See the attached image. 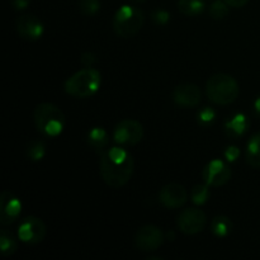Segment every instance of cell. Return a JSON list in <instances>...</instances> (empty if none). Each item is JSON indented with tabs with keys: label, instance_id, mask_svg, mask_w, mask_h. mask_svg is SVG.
Listing matches in <instances>:
<instances>
[{
	"label": "cell",
	"instance_id": "6da1fadb",
	"mask_svg": "<svg viewBox=\"0 0 260 260\" xmlns=\"http://www.w3.org/2000/svg\"><path fill=\"white\" fill-rule=\"evenodd\" d=\"M134 157L119 146L106 150L102 154L99 169L103 182L108 187L118 189L124 187L134 174Z\"/></svg>",
	"mask_w": 260,
	"mask_h": 260
},
{
	"label": "cell",
	"instance_id": "7a4b0ae2",
	"mask_svg": "<svg viewBox=\"0 0 260 260\" xmlns=\"http://www.w3.org/2000/svg\"><path fill=\"white\" fill-rule=\"evenodd\" d=\"M33 121L38 132L47 137H56L63 131L65 114L52 103H41L33 111Z\"/></svg>",
	"mask_w": 260,
	"mask_h": 260
},
{
	"label": "cell",
	"instance_id": "3957f363",
	"mask_svg": "<svg viewBox=\"0 0 260 260\" xmlns=\"http://www.w3.org/2000/svg\"><path fill=\"white\" fill-rule=\"evenodd\" d=\"M240 88L235 79L228 74H215L206 84V95L218 106H229L238 99Z\"/></svg>",
	"mask_w": 260,
	"mask_h": 260
},
{
	"label": "cell",
	"instance_id": "277c9868",
	"mask_svg": "<svg viewBox=\"0 0 260 260\" xmlns=\"http://www.w3.org/2000/svg\"><path fill=\"white\" fill-rule=\"evenodd\" d=\"M101 83V73L94 68H85L71 75L66 80L63 89L70 96L83 99L94 95L98 91Z\"/></svg>",
	"mask_w": 260,
	"mask_h": 260
},
{
	"label": "cell",
	"instance_id": "5b68a950",
	"mask_svg": "<svg viewBox=\"0 0 260 260\" xmlns=\"http://www.w3.org/2000/svg\"><path fill=\"white\" fill-rule=\"evenodd\" d=\"M144 13L132 5H122L113 18V29L122 38L134 37L144 25Z\"/></svg>",
	"mask_w": 260,
	"mask_h": 260
},
{
	"label": "cell",
	"instance_id": "8992f818",
	"mask_svg": "<svg viewBox=\"0 0 260 260\" xmlns=\"http://www.w3.org/2000/svg\"><path fill=\"white\" fill-rule=\"evenodd\" d=\"M144 137V127L135 119H123L113 131V140L121 146H134Z\"/></svg>",
	"mask_w": 260,
	"mask_h": 260
},
{
	"label": "cell",
	"instance_id": "52a82bcc",
	"mask_svg": "<svg viewBox=\"0 0 260 260\" xmlns=\"http://www.w3.org/2000/svg\"><path fill=\"white\" fill-rule=\"evenodd\" d=\"M164 243V234L156 226H144L135 236V245L144 253H154Z\"/></svg>",
	"mask_w": 260,
	"mask_h": 260
},
{
	"label": "cell",
	"instance_id": "ba28073f",
	"mask_svg": "<svg viewBox=\"0 0 260 260\" xmlns=\"http://www.w3.org/2000/svg\"><path fill=\"white\" fill-rule=\"evenodd\" d=\"M207 217L203 211L197 208H187L177 218V225L182 233L187 235H194L205 229Z\"/></svg>",
	"mask_w": 260,
	"mask_h": 260
},
{
	"label": "cell",
	"instance_id": "9c48e42d",
	"mask_svg": "<svg viewBox=\"0 0 260 260\" xmlns=\"http://www.w3.org/2000/svg\"><path fill=\"white\" fill-rule=\"evenodd\" d=\"M231 172L230 167L222 160H212L205 167L202 173V177L205 183L208 187L218 188L225 185L230 180Z\"/></svg>",
	"mask_w": 260,
	"mask_h": 260
},
{
	"label": "cell",
	"instance_id": "30bf717a",
	"mask_svg": "<svg viewBox=\"0 0 260 260\" xmlns=\"http://www.w3.org/2000/svg\"><path fill=\"white\" fill-rule=\"evenodd\" d=\"M18 236L23 243L36 245L45 239L46 225L42 220L30 216L20 222L19 228H18Z\"/></svg>",
	"mask_w": 260,
	"mask_h": 260
},
{
	"label": "cell",
	"instance_id": "8fae6325",
	"mask_svg": "<svg viewBox=\"0 0 260 260\" xmlns=\"http://www.w3.org/2000/svg\"><path fill=\"white\" fill-rule=\"evenodd\" d=\"M22 211V203L19 198L13 193L5 192L0 196V223L3 226H9L18 220Z\"/></svg>",
	"mask_w": 260,
	"mask_h": 260
},
{
	"label": "cell",
	"instance_id": "7c38bea8",
	"mask_svg": "<svg viewBox=\"0 0 260 260\" xmlns=\"http://www.w3.org/2000/svg\"><path fill=\"white\" fill-rule=\"evenodd\" d=\"M159 200L167 208L177 210V208H182L187 203L188 193L183 185L170 183L162 188L159 194Z\"/></svg>",
	"mask_w": 260,
	"mask_h": 260
},
{
	"label": "cell",
	"instance_id": "4fadbf2b",
	"mask_svg": "<svg viewBox=\"0 0 260 260\" xmlns=\"http://www.w3.org/2000/svg\"><path fill=\"white\" fill-rule=\"evenodd\" d=\"M15 28L18 35L27 41H37L43 35L42 22L32 14L20 15L15 22Z\"/></svg>",
	"mask_w": 260,
	"mask_h": 260
},
{
	"label": "cell",
	"instance_id": "5bb4252c",
	"mask_svg": "<svg viewBox=\"0 0 260 260\" xmlns=\"http://www.w3.org/2000/svg\"><path fill=\"white\" fill-rule=\"evenodd\" d=\"M172 96L177 106L183 108H193L200 104L202 91L194 84H182L174 89Z\"/></svg>",
	"mask_w": 260,
	"mask_h": 260
},
{
	"label": "cell",
	"instance_id": "9a60e30c",
	"mask_svg": "<svg viewBox=\"0 0 260 260\" xmlns=\"http://www.w3.org/2000/svg\"><path fill=\"white\" fill-rule=\"evenodd\" d=\"M249 124L250 123H249V119L245 114H235L230 121L226 122L225 132L231 139H239L248 131Z\"/></svg>",
	"mask_w": 260,
	"mask_h": 260
},
{
	"label": "cell",
	"instance_id": "2e32d148",
	"mask_svg": "<svg viewBox=\"0 0 260 260\" xmlns=\"http://www.w3.org/2000/svg\"><path fill=\"white\" fill-rule=\"evenodd\" d=\"M108 142L109 137L106 129L101 128V127H94L93 129H90L88 135V144L94 151L98 152V154H103L107 150Z\"/></svg>",
	"mask_w": 260,
	"mask_h": 260
},
{
	"label": "cell",
	"instance_id": "e0dca14e",
	"mask_svg": "<svg viewBox=\"0 0 260 260\" xmlns=\"http://www.w3.org/2000/svg\"><path fill=\"white\" fill-rule=\"evenodd\" d=\"M246 161L250 167L260 168V132L254 135L248 142V146H246V152H245Z\"/></svg>",
	"mask_w": 260,
	"mask_h": 260
},
{
	"label": "cell",
	"instance_id": "ac0fdd59",
	"mask_svg": "<svg viewBox=\"0 0 260 260\" xmlns=\"http://www.w3.org/2000/svg\"><path fill=\"white\" fill-rule=\"evenodd\" d=\"M178 9L187 17L200 15L205 10V0H178Z\"/></svg>",
	"mask_w": 260,
	"mask_h": 260
},
{
	"label": "cell",
	"instance_id": "d6986e66",
	"mask_svg": "<svg viewBox=\"0 0 260 260\" xmlns=\"http://www.w3.org/2000/svg\"><path fill=\"white\" fill-rule=\"evenodd\" d=\"M0 248H2V254L4 256L14 255L18 250V241L15 240L13 234L5 229L0 233Z\"/></svg>",
	"mask_w": 260,
	"mask_h": 260
},
{
	"label": "cell",
	"instance_id": "ffe728a7",
	"mask_svg": "<svg viewBox=\"0 0 260 260\" xmlns=\"http://www.w3.org/2000/svg\"><path fill=\"white\" fill-rule=\"evenodd\" d=\"M212 233L215 234L217 238H225L229 234L231 233V229H233V222L229 217L226 216H217L215 220L212 221Z\"/></svg>",
	"mask_w": 260,
	"mask_h": 260
},
{
	"label": "cell",
	"instance_id": "44dd1931",
	"mask_svg": "<svg viewBox=\"0 0 260 260\" xmlns=\"http://www.w3.org/2000/svg\"><path fill=\"white\" fill-rule=\"evenodd\" d=\"M46 154V145L45 142L41 140H35L28 145L27 149V156L28 159L32 161H40L43 159Z\"/></svg>",
	"mask_w": 260,
	"mask_h": 260
},
{
	"label": "cell",
	"instance_id": "7402d4cb",
	"mask_svg": "<svg viewBox=\"0 0 260 260\" xmlns=\"http://www.w3.org/2000/svg\"><path fill=\"white\" fill-rule=\"evenodd\" d=\"M210 15L213 19H223L229 15V5L225 0H215L210 7Z\"/></svg>",
	"mask_w": 260,
	"mask_h": 260
},
{
	"label": "cell",
	"instance_id": "603a6c76",
	"mask_svg": "<svg viewBox=\"0 0 260 260\" xmlns=\"http://www.w3.org/2000/svg\"><path fill=\"white\" fill-rule=\"evenodd\" d=\"M208 198H210V189L207 184H198L192 189V201L197 206L205 205Z\"/></svg>",
	"mask_w": 260,
	"mask_h": 260
},
{
	"label": "cell",
	"instance_id": "cb8c5ba5",
	"mask_svg": "<svg viewBox=\"0 0 260 260\" xmlns=\"http://www.w3.org/2000/svg\"><path fill=\"white\" fill-rule=\"evenodd\" d=\"M198 123L203 127L211 126V124L215 122L216 119V112L215 109L211 108V107H205V108L201 109L197 114Z\"/></svg>",
	"mask_w": 260,
	"mask_h": 260
},
{
	"label": "cell",
	"instance_id": "d4e9b609",
	"mask_svg": "<svg viewBox=\"0 0 260 260\" xmlns=\"http://www.w3.org/2000/svg\"><path fill=\"white\" fill-rule=\"evenodd\" d=\"M101 8L99 0H79V9L84 15H94Z\"/></svg>",
	"mask_w": 260,
	"mask_h": 260
},
{
	"label": "cell",
	"instance_id": "484cf974",
	"mask_svg": "<svg viewBox=\"0 0 260 260\" xmlns=\"http://www.w3.org/2000/svg\"><path fill=\"white\" fill-rule=\"evenodd\" d=\"M151 19L156 23L157 25H164L169 22L170 14L165 9H156L151 13Z\"/></svg>",
	"mask_w": 260,
	"mask_h": 260
},
{
	"label": "cell",
	"instance_id": "4316f807",
	"mask_svg": "<svg viewBox=\"0 0 260 260\" xmlns=\"http://www.w3.org/2000/svg\"><path fill=\"white\" fill-rule=\"evenodd\" d=\"M80 61H81V63H83L84 66H86V68H93V66L95 65V62H96V57H95V55H94V53L86 52V53H84L83 56H81Z\"/></svg>",
	"mask_w": 260,
	"mask_h": 260
},
{
	"label": "cell",
	"instance_id": "83f0119b",
	"mask_svg": "<svg viewBox=\"0 0 260 260\" xmlns=\"http://www.w3.org/2000/svg\"><path fill=\"white\" fill-rule=\"evenodd\" d=\"M239 156H240V150L236 146L228 147V150L225 151V157L229 161H235Z\"/></svg>",
	"mask_w": 260,
	"mask_h": 260
},
{
	"label": "cell",
	"instance_id": "f1b7e54d",
	"mask_svg": "<svg viewBox=\"0 0 260 260\" xmlns=\"http://www.w3.org/2000/svg\"><path fill=\"white\" fill-rule=\"evenodd\" d=\"M15 10H24L30 4V0H10Z\"/></svg>",
	"mask_w": 260,
	"mask_h": 260
},
{
	"label": "cell",
	"instance_id": "f546056e",
	"mask_svg": "<svg viewBox=\"0 0 260 260\" xmlns=\"http://www.w3.org/2000/svg\"><path fill=\"white\" fill-rule=\"evenodd\" d=\"M225 2L229 7L241 8V7H244V5H245L249 0H225Z\"/></svg>",
	"mask_w": 260,
	"mask_h": 260
},
{
	"label": "cell",
	"instance_id": "4dcf8cb0",
	"mask_svg": "<svg viewBox=\"0 0 260 260\" xmlns=\"http://www.w3.org/2000/svg\"><path fill=\"white\" fill-rule=\"evenodd\" d=\"M254 109H255L256 116L260 117V96H259L258 99H256L255 103H254Z\"/></svg>",
	"mask_w": 260,
	"mask_h": 260
},
{
	"label": "cell",
	"instance_id": "1f68e13d",
	"mask_svg": "<svg viewBox=\"0 0 260 260\" xmlns=\"http://www.w3.org/2000/svg\"><path fill=\"white\" fill-rule=\"evenodd\" d=\"M134 2H137V3H144V2H146V0H134Z\"/></svg>",
	"mask_w": 260,
	"mask_h": 260
}]
</instances>
